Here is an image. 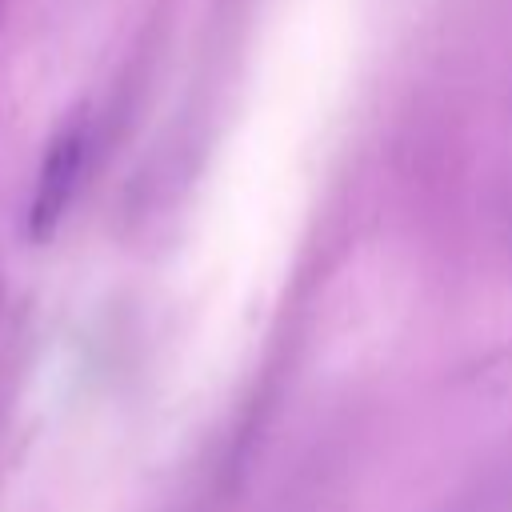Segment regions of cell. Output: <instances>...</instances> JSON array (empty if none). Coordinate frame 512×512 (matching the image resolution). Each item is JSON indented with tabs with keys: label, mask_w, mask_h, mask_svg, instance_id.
<instances>
[{
	"label": "cell",
	"mask_w": 512,
	"mask_h": 512,
	"mask_svg": "<svg viewBox=\"0 0 512 512\" xmlns=\"http://www.w3.org/2000/svg\"><path fill=\"white\" fill-rule=\"evenodd\" d=\"M84 148H88V136H84V124H64L44 160H40V172H36V188H32V204H28V232L32 240H48L60 224V216L68 212L72 204V192L80 184V172H84Z\"/></svg>",
	"instance_id": "obj_1"
}]
</instances>
